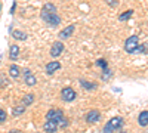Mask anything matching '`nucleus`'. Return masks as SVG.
Masks as SVG:
<instances>
[{"instance_id": "412c9836", "label": "nucleus", "mask_w": 148, "mask_h": 133, "mask_svg": "<svg viewBox=\"0 0 148 133\" xmlns=\"http://www.w3.org/2000/svg\"><path fill=\"white\" fill-rule=\"evenodd\" d=\"M138 52H142V53H148V44H141L138 46V49H136V53Z\"/></svg>"}, {"instance_id": "9b49d317", "label": "nucleus", "mask_w": 148, "mask_h": 133, "mask_svg": "<svg viewBox=\"0 0 148 133\" xmlns=\"http://www.w3.org/2000/svg\"><path fill=\"white\" fill-rule=\"evenodd\" d=\"M59 129V124L56 121H52V120H46L43 124V130L45 132H56Z\"/></svg>"}, {"instance_id": "7ed1b4c3", "label": "nucleus", "mask_w": 148, "mask_h": 133, "mask_svg": "<svg viewBox=\"0 0 148 133\" xmlns=\"http://www.w3.org/2000/svg\"><path fill=\"white\" fill-rule=\"evenodd\" d=\"M123 126H125V120L121 117H113L110 118L107 124L104 126V132L105 133H110V132H117V130H121Z\"/></svg>"}, {"instance_id": "f03ea898", "label": "nucleus", "mask_w": 148, "mask_h": 133, "mask_svg": "<svg viewBox=\"0 0 148 133\" xmlns=\"http://www.w3.org/2000/svg\"><path fill=\"white\" fill-rule=\"evenodd\" d=\"M46 120H52V121H56L59 124L61 129H65L68 126V121L64 115V113L61 110H56V108H52V110H49L46 113Z\"/></svg>"}, {"instance_id": "f8f14e48", "label": "nucleus", "mask_w": 148, "mask_h": 133, "mask_svg": "<svg viewBox=\"0 0 148 133\" xmlns=\"http://www.w3.org/2000/svg\"><path fill=\"white\" fill-rule=\"evenodd\" d=\"M138 124L141 127H147L148 126V111H141L138 115Z\"/></svg>"}, {"instance_id": "b1692460", "label": "nucleus", "mask_w": 148, "mask_h": 133, "mask_svg": "<svg viewBox=\"0 0 148 133\" xmlns=\"http://www.w3.org/2000/svg\"><path fill=\"white\" fill-rule=\"evenodd\" d=\"M0 9H2V5H0Z\"/></svg>"}, {"instance_id": "1a4fd4ad", "label": "nucleus", "mask_w": 148, "mask_h": 133, "mask_svg": "<svg viewBox=\"0 0 148 133\" xmlns=\"http://www.w3.org/2000/svg\"><path fill=\"white\" fill-rule=\"evenodd\" d=\"M101 120V113L96 110H90L88 114H86V121L88 123H98Z\"/></svg>"}, {"instance_id": "0eeeda50", "label": "nucleus", "mask_w": 148, "mask_h": 133, "mask_svg": "<svg viewBox=\"0 0 148 133\" xmlns=\"http://www.w3.org/2000/svg\"><path fill=\"white\" fill-rule=\"evenodd\" d=\"M74 30H76V25H74V24H71V25H68L67 28H64V30H61V31H59L58 37H59L61 40L70 39L71 35H73V33H74Z\"/></svg>"}, {"instance_id": "39448f33", "label": "nucleus", "mask_w": 148, "mask_h": 133, "mask_svg": "<svg viewBox=\"0 0 148 133\" xmlns=\"http://www.w3.org/2000/svg\"><path fill=\"white\" fill-rule=\"evenodd\" d=\"M61 98H62V101H65V102H73L77 98V93L73 87H64L62 90H61Z\"/></svg>"}, {"instance_id": "ddd939ff", "label": "nucleus", "mask_w": 148, "mask_h": 133, "mask_svg": "<svg viewBox=\"0 0 148 133\" xmlns=\"http://www.w3.org/2000/svg\"><path fill=\"white\" fill-rule=\"evenodd\" d=\"M18 56H19V47H18V44H12L9 47V59H10V61H15V59H18Z\"/></svg>"}, {"instance_id": "6e6552de", "label": "nucleus", "mask_w": 148, "mask_h": 133, "mask_svg": "<svg viewBox=\"0 0 148 133\" xmlns=\"http://www.w3.org/2000/svg\"><path fill=\"white\" fill-rule=\"evenodd\" d=\"M24 83H25L27 86H36V84H37V78L34 77V74L30 70L24 71Z\"/></svg>"}, {"instance_id": "2eb2a0df", "label": "nucleus", "mask_w": 148, "mask_h": 133, "mask_svg": "<svg viewBox=\"0 0 148 133\" xmlns=\"http://www.w3.org/2000/svg\"><path fill=\"white\" fill-rule=\"evenodd\" d=\"M12 37H14L15 40H21V42H24V40H27V33L25 31H21V30H14L12 31Z\"/></svg>"}, {"instance_id": "4be33fe9", "label": "nucleus", "mask_w": 148, "mask_h": 133, "mask_svg": "<svg viewBox=\"0 0 148 133\" xmlns=\"http://www.w3.org/2000/svg\"><path fill=\"white\" fill-rule=\"evenodd\" d=\"M6 111L5 110H2V108H0V124H2L3 121H5V120H6Z\"/></svg>"}, {"instance_id": "f3484780", "label": "nucleus", "mask_w": 148, "mask_h": 133, "mask_svg": "<svg viewBox=\"0 0 148 133\" xmlns=\"http://www.w3.org/2000/svg\"><path fill=\"white\" fill-rule=\"evenodd\" d=\"M33 102H34V95H33V93H30V95H24V98H22V105L28 106V105H31Z\"/></svg>"}, {"instance_id": "20e7f679", "label": "nucleus", "mask_w": 148, "mask_h": 133, "mask_svg": "<svg viewBox=\"0 0 148 133\" xmlns=\"http://www.w3.org/2000/svg\"><path fill=\"white\" fill-rule=\"evenodd\" d=\"M138 46H139L138 35H130L125 42V50H126V53H136Z\"/></svg>"}, {"instance_id": "5701e85b", "label": "nucleus", "mask_w": 148, "mask_h": 133, "mask_svg": "<svg viewBox=\"0 0 148 133\" xmlns=\"http://www.w3.org/2000/svg\"><path fill=\"white\" fill-rule=\"evenodd\" d=\"M107 3H108L110 6H113V8H116V6H117V0H107Z\"/></svg>"}, {"instance_id": "6ab92c4d", "label": "nucleus", "mask_w": 148, "mask_h": 133, "mask_svg": "<svg viewBox=\"0 0 148 133\" xmlns=\"http://www.w3.org/2000/svg\"><path fill=\"white\" fill-rule=\"evenodd\" d=\"M22 113H25V105H21V106H15L14 110H12V114H14L15 117H16V115H21Z\"/></svg>"}, {"instance_id": "dca6fc26", "label": "nucleus", "mask_w": 148, "mask_h": 133, "mask_svg": "<svg viewBox=\"0 0 148 133\" xmlns=\"http://www.w3.org/2000/svg\"><path fill=\"white\" fill-rule=\"evenodd\" d=\"M80 83H82V87L88 89V90H95V89L98 87V84H96V83H93V81H86V80H80Z\"/></svg>"}, {"instance_id": "a211bd4d", "label": "nucleus", "mask_w": 148, "mask_h": 133, "mask_svg": "<svg viewBox=\"0 0 148 133\" xmlns=\"http://www.w3.org/2000/svg\"><path fill=\"white\" fill-rule=\"evenodd\" d=\"M132 14H133L132 9H129V10H126V12H123V14L119 16V21H127V19L132 16Z\"/></svg>"}, {"instance_id": "423d86ee", "label": "nucleus", "mask_w": 148, "mask_h": 133, "mask_svg": "<svg viewBox=\"0 0 148 133\" xmlns=\"http://www.w3.org/2000/svg\"><path fill=\"white\" fill-rule=\"evenodd\" d=\"M62 52H64V44H62V42H55V43L52 44V47H51V56H52V58H58Z\"/></svg>"}, {"instance_id": "f257e3e1", "label": "nucleus", "mask_w": 148, "mask_h": 133, "mask_svg": "<svg viewBox=\"0 0 148 133\" xmlns=\"http://www.w3.org/2000/svg\"><path fill=\"white\" fill-rule=\"evenodd\" d=\"M40 18L47 24L49 27H58L61 24V16L58 15L56 12V6L51 2H46L42 8V12H40Z\"/></svg>"}, {"instance_id": "aec40b11", "label": "nucleus", "mask_w": 148, "mask_h": 133, "mask_svg": "<svg viewBox=\"0 0 148 133\" xmlns=\"http://www.w3.org/2000/svg\"><path fill=\"white\" fill-rule=\"evenodd\" d=\"M96 65H98V67H101V70L108 68V64H107V61H105L104 58H99V59H98V61H96Z\"/></svg>"}, {"instance_id": "4468645a", "label": "nucleus", "mask_w": 148, "mask_h": 133, "mask_svg": "<svg viewBox=\"0 0 148 133\" xmlns=\"http://www.w3.org/2000/svg\"><path fill=\"white\" fill-rule=\"evenodd\" d=\"M9 76H10L12 78H19V76H21V68H19L18 65H15V64H12V65L9 67Z\"/></svg>"}, {"instance_id": "9d476101", "label": "nucleus", "mask_w": 148, "mask_h": 133, "mask_svg": "<svg viewBox=\"0 0 148 133\" xmlns=\"http://www.w3.org/2000/svg\"><path fill=\"white\" fill-rule=\"evenodd\" d=\"M61 68V64L58 62V61H52V62H49V64H46V74L47 76H52L55 71H58Z\"/></svg>"}]
</instances>
